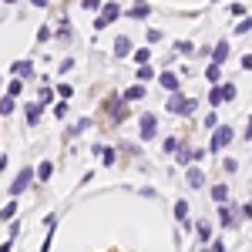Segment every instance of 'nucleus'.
<instances>
[{"label": "nucleus", "instance_id": "f257e3e1", "mask_svg": "<svg viewBox=\"0 0 252 252\" xmlns=\"http://www.w3.org/2000/svg\"><path fill=\"white\" fill-rule=\"evenodd\" d=\"M232 138H235V128H232V125H219V128L212 131L209 152H212V155H222V152H225V148L232 145Z\"/></svg>", "mask_w": 252, "mask_h": 252}, {"label": "nucleus", "instance_id": "f03ea898", "mask_svg": "<svg viewBox=\"0 0 252 252\" xmlns=\"http://www.w3.org/2000/svg\"><path fill=\"white\" fill-rule=\"evenodd\" d=\"M104 111H108V118H111V125H121L125 118H131V115H128V104H125V97H121V94H108V97H104Z\"/></svg>", "mask_w": 252, "mask_h": 252}, {"label": "nucleus", "instance_id": "7ed1b4c3", "mask_svg": "<svg viewBox=\"0 0 252 252\" xmlns=\"http://www.w3.org/2000/svg\"><path fill=\"white\" fill-rule=\"evenodd\" d=\"M118 17H121V7H118V3H101V14L94 17V34L104 31V27H111Z\"/></svg>", "mask_w": 252, "mask_h": 252}, {"label": "nucleus", "instance_id": "20e7f679", "mask_svg": "<svg viewBox=\"0 0 252 252\" xmlns=\"http://www.w3.org/2000/svg\"><path fill=\"white\" fill-rule=\"evenodd\" d=\"M239 222H242V209L222 202V205H219V225H222V229H235Z\"/></svg>", "mask_w": 252, "mask_h": 252}, {"label": "nucleus", "instance_id": "39448f33", "mask_svg": "<svg viewBox=\"0 0 252 252\" xmlns=\"http://www.w3.org/2000/svg\"><path fill=\"white\" fill-rule=\"evenodd\" d=\"M31 185H34V168H20V172H17V178L10 182V189H7V192H10L14 198H17V195H24L27 189H31Z\"/></svg>", "mask_w": 252, "mask_h": 252}, {"label": "nucleus", "instance_id": "423d86ee", "mask_svg": "<svg viewBox=\"0 0 252 252\" xmlns=\"http://www.w3.org/2000/svg\"><path fill=\"white\" fill-rule=\"evenodd\" d=\"M10 74H14L17 81H24V84H27V81H34L37 67H34V61H31V58H24V61H14V64H10Z\"/></svg>", "mask_w": 252, "mask_h": 252}, {"label": "nucleus", "instance_id": "0eeeda50", "mask_svg": "<svg viewBox=\"0 0 252 252\" xmlns=\"http://www.w3.org/2000/svg\"><path fill=\"white\" fill-rule=\"evenodd\" d=\"M138 135H141V141H152V138L158 135V118L152 115V111L138 118Z\"/></svg>", "mask_w": 252, "mask_h": 252}, {"label": "nucleus", "instance_id": "6e6552de", "mask_svg": "<svg viewBox=\"0 0 252 252\" xmlns=\"http://www.w3.org/2000/svg\"><path fill=\"white\" fill-rule=\"evenodd\" d=\"M91 155L101 158V165H104V168H111V165L118 161V152L111 148V145H91Z\"/></svg>", "mask_w": 252, "mask_h": 252}, {"label": "nucleus", "instance_id": "1a4fd4ad", "mask_svg": "<svg viewBox=\"0 0 252 252\" xmlns=\"http://www.w3.org/2000/svg\"><path fill=\"white\" fill-rule=\"evenodd\" d=\"M40 118H44V108H40L37 101H31V104L24 108V121H27V128H37Z\"/></svg>", "mask_w": 252, "mask_h": 252}, {"label": "nucleus", "instance_id": "9d476101", "mask_svg": "<svg viewBox=\"0 0 252 252\" xmlns=\"http://www.w3.org/2000/svg\"><path fill=\"white\" fill-rule=\"evenodd\" d=\"M185 182H189V189H205V172L198 165H189L185 168Z\"/></svg>", "mask_w": 252, "mask_h": 252}, {"label": "nucleus", "instance_id": "9b49d317", "mask_svg": "<svg viewBox=\"0 0 252 252\" xmlns=\"http://www.w3.org/2000/svg\"><path fill=\"white\" fill-rule=\"evenodd\" d=\"M91 121H94V118H78V121H74V125H67V128H64V138H67V141H71V138L84 135V131H88V128H91Z\"/></svg>", "mask_w": 252, "mask_h": 252}, {"label": "nucleus", "instance_id": "f8f14e48", "mask_svg": "<svg viewBox=\"0 0 252 252\" xmlns=\"http://www.w3.org/2000/svg\"><path fill=\"white\" fill-rule=\"evenodd\" d=\"M125 14H128L131 20H148V17H152V3H145V0H135V3H131V10H125Z\"/></svg>", "mask_w": 252, "mask_h": 252}, {"label": "nucleus", "instance_id": "ddd939ff", "mask_svg": "<svg viewBox=\"0 0 252 252\" xmlns=\"http://www.w3.org/2000/svg\"><path fill=\"white\" fill-rule=\"evenodd\" d=\"M148 94V84H131V88H128V91H121V97H125V104H135V101H141V97Z\"/></svg>", "mask_w": 252, "mask_h": 252}, {"label": "nucleus", "instance_id": "4468645a", "mask_svg": "<svg viewBox=\"0 0 252 252\" xmlns=\"http://www.w3.org/2000/svg\"><path fill=\"white\" fill-rule=\"evenodd\" d=\"M175 161H178L182 168H189V165H192V145H189V141H178V152H175Z\"/></svg>", "mask_w": 252, "mask_h": 252}, {"label": "nucleus", "instance_id": "2eb2a0df", "mask_svg": "<svg viewBox=\"0 0 252 252\" xmlns=\"http://www.w3.org/2000/svg\"><path fill=\"white\" fill-rule=\"evenodd\" d=\"M225 61H229V40H219V44L212 47V64H219V67H222Z\"/></svg>", "mask_w": 252, "mask_h": 252}, {"label": "nucleus", "instance_id": "dca6fc26", "mask_svg": "<svg viewBox=\"0 0 252 252\" xmlns=\"http://www.w3.org/2000/svg\"><path fill=\"white\" fill-rule=\"evenodd\" d=\"M195 235H198V242H202V249H205V246L212 242V225H209L205 219H202V222H195Z\"/></svg>", "mask_w": 252, "mask_h": 252}, {"label": "nucleus", "instance_id": "f3484780", "mask_svg": "<svg viewBox=\"0 0 252 252\" xmlns=\"http://www.w3.org/2000/svg\"><path fill=\"white\" fill-rule=\"evenodd\" d=\"M158 84H161L165 91H178V74H175V71H161V74H158Z\"/></svg>", "mask_w": 252, "mask_h": 252}, {"label": "nucleus", "instance_id": "a211bd4d", "mask_svg": "<svg viewBox=\"0 0 252 252\" xmlns=\"http://www.w3.org/2000/svg\"><path fill=\"white\" fill-rule=\"evenodd\" d=\"M131 54V37H115V58H128Z\"/></svg>", "mask_w": 252, "mask_h": 252}, {"label": "nucleus", "instance_id": "6ab92c4d", "mask_svg": "<svg viewBox=\"0 0 252 252\" xmlns=\"http://www.w3.org/2000/svg\"><path fill=\"white\" fill-rule=\"evenodd\" d=\"M34 178H37V182H51V178H54V165H51V161H40L37 168H34Z\"/></svg>", "mask_w": 252, "mask_h": 252}, {"label": "nucleus", "instance_id": "aec40b11", "mask_svg": "<svg viewBox=\"0 0 252 252\" xmlns=\"http://www.w3.org/2000/svg\"><path fill=\"white\" fill-rule=\"evenodd\" d=\"M24 94V81H10V84H7V88H3V97H10V101H17V97Z\"/></svg>", "mask_w": 252, "mask_h": 252}, {"label": "nucleus", "instance_id": "412c9836", "mask_svg": "<svg viewBox=\"0 0 252 252\" xmlns=\"http://www.w3.org/2000/svg\"><path fill=\"white\" fill-rule=\"evenodd\" d=\"M138 84H148V81H155V67L152 64H138Z\"/></svg>", "mask_w": 252, "mask_h": 252}, {"label": "nucleus", "instance_id": "4be33fe9", "mask_svg": "<svg viewBox=\"0 0 252 252\" xmlns=\"http://www.w3.org/2000/svg\"><path fill=\"white\" fill-rule=\"evenodd\" d=\"M219 94H222V104H225V101H235L239 88H235L232 81H225V84H219Z\"/></svg>", "mask_w": 252, "mask_h": 252}, {"label": "nucleus", "instance_id": "5701e85b", "mask_svg": "<svg viewBox=\"0 0 252 252\" xmlns=\"http://www.w3.org/2000/svg\"><path fill=\"white\" fill-rule=\"evenodd\" d=\"M37 104H40V108H51V104H54V91H51L47 84H40V91H37Z\"/></svg>", "mask_w": 252, "mask_h": 252}, {"label": "nucleus", "instance_id": "b1692460", "mask_svg": "<svg viewBox=\"0 0 252 252\" xmlns=\"http://www.w3.org/2000/svg\"><path fill=\"white\" fill-rule=\"evenodd\" d=\"M195 111H198V101H195V97H185L182 108H178V118H192Z\"/></svg>", "mask_w": 252, "mask_h": 252}, {"label": "nucleus", "instance_id": "393cba45", "mask_svg": "<svg viewBox=\"0 0 252 252\" xmlns=\"http://www.w3.org/2000/svg\"><path fill=\"white\" fill-rule=\"evenodd\" d=\"M182 101H185V94H182V91H172V94H168V101H165V108H168L172 115H178V108H182Z\"/></svg>", "mask_w": 252, "mask_h": 252}, {"label": "nucleus", "instance_id": "a878e982", "mask_svg": "<svg viewBox=\"0 0 252 252\" xmlns=\"http://www.w3.org/2000/svg\"><path fill=\"white\" fill-rule=\"evenodd\" d=\"M209 195L222 205V202H229V185H222V182H219V185H212V192H209Z\"/></svg>", "mask_w": 252, "mask_h": 252}, {"label": "nucleus", "instance_id": "bb28decb", "mask_svg": "<svg viewBox=\"0 0 252 252\" xmlns=\"http://www.w3.org/2000/svg\"><path fill=\"white\" fill-rule=\"evenodd\" d=\"M205 81H209V84H222V67H219V64H209V67H205Z\"/></svg>", "mask_w": 252, "mask_h": 252}, {"label": "nucleus", "instance_id": "cd10ccee", "mask_svg": "<svg viewBox=\"0 0 252 252\" xmlns=\"http://www.w3.org/2000/svg\"><path fill=\"white\" fill-rule=\"evenodd\" d=\"M14 215H17V198H10V202L0 209V219H3V222H14Z\"/></svg>", "mask_w": 252, "mask_h": 252}, {"label": "nucleus", "instance_id": "c85d7f7f", "mask_svg": "<svg viewBox=\"0 0 252 252\" xmlns=\"http://www.w3.org/2000/svg\"><path fill=\"white\" fill-rule=\"evenodd\" d=\"M54 40H58V44H71V40H74V27H58Z\"/></svg>", "mask_w": 252, "mask_h": 252}, {"label": "nucleus", "instance_id": "c756f323", "mask_svg": "<svg viewBox=\"0 0 252 252\" xmlns=\"http://www.w3.org/2000/svg\"><path fill=\"white\" fill-rule=\"evenodd\" d=\"M161 152H165V155H175V152H178V138L168 135L165 141H161Z\"/></svg>", "mask_w": 252, "mask_h": 252}, {"label": "nucleus", "instance_id": "7c9ffc66", "mask_svg": "<svg viewBox=\"0 0 252 252\" xmlns=\"http://www.w3.org/2000/svg\"><path fill=\"white\" fill-rule=\"evenodd\" d=\"M47 40H54V31H51L47 24H40V31H37V44H40V47H44Z\"/></svg>", "mask_w": 252, "mask_h": 252}, {"label": "nucleus", "instance_id": "2f4dec72", "mask_svg": "<svg viewBox=\"0 0 252 252\" xmlns=\"http://www.w3.org/2000/svg\"><path fill=\"white\" fill-rule=\"evenodd\" d=\"M161 37H165V34H161L158 27H148V34H145V40H148V47H155V44H161Z\"/></svg>", "mask_w": 252, "mask_h": 252}, {"label": "nucleus", "instance_id": "473e14b6", "mask_svg": "<svg viewBox=\"0 0 252 252\" xmlns=\"http://www.w3.org/2000/svg\"><path fill=\"white\" fill-rule=\"evenodd\" d=\"M54 94H61V101H71V97H74V88H71V84H58Z\"/></svg>", "mask_w": 252, "mask_h": 252}, {"label": "nucleus", "instance_id": "72a5a7b5", "mask_svg": "<svg viewBox=\"0 0 252 252\" xmlns=\"http://www.w3.org/2000/svg\"><path fill=\"white\" fill-rule=\"evenodd\" d=\"M202 125H205V131H215V128H219V115H215V111H209V115L202 118Z\"/></svg>", "mask_w": 252, "mask_h": 252}, {"label": "nucleus", "instance_id": "f704fd0d", "mask_svg": "<svg viewBox=\"0 0 252 252\" xmlns=\"http://www.w3.org/2000/svg\"><path fill=\"white\" fill-rule=\"evenodd\" d=\"M249 31H252V17H242L239 24H235V34H239V37H242V34H249Z\"/></svg>", "mask_w": 252, "mask_h": 252}, {"label": "nucleus", "instance_id": "c9c22d12", "mask_svg": "<svg viewBox=\"0 0 252 252\" xmlns=\"http://www.w3.org/2000/svg\"><path fill=\"white\" fill-rule=\"evenodd\" d=\"M192 40H175V54H192Z\"/></svg>", "mask_w": 252, "mask_h": 252}, {"label": "nucleus", "instance_id": "e433bc0d", "mask_svg": "<svg viewBox=\"0 0 252 252\" xmlns=\"http://www.w3.org/2000/svg\"><path fill=\"white\" fill-rule=\"evenodd\" d=\"M229 14H232V17H246V14H249V10H246V3H229Z\"/></svg>", "mask_w": 252, "mask_h": 252}, {"label": "nucleus", "instance_id": "4c0bfd02", "mask_svg": "<svg viewBox=\"0 0 252 252\" xmlns=\"http://www.w3.org/2000/svg\"><path fill=\"white\" fill-rule=\"evenodd\" d=\"M131 58H135L138 64H148V58H152V51H148V47H141V51H131Z\"/></svg>", "mask_w": 252, "mask_h": 252}, {"label": "nucleus", "instance_id": "58836bf2", "mask_svg": "<svg viewBox=\"0 0 252 252\" xmlns=\"http://www.w3.org/2000/svg\"><path fill=\"white\" fill-rule=\"evenodd\" d=\"M0 115H3V118L14 115V101H10V97H0Z\"/></svg>", "mask_w": 252, "mask_h": 252}, {"label": "nucleus", "instance_id": "ea45409f", "mask_svg": "<svg viewBox=\"0 0 252 252\" xmlns=\"http://www.w3.org/2000/svg\"><path fill=\"white\" fill-rule=\"evenodd\" d=\"M209 104H212V108H219V104H222V94H219V84H212V91H209Z\"/></svg>", "mask_w": 252, "mask_h": 252}, {"label": "nucleus", "instance_id": "a19ab883", "mask_svg": "<svg viewBox=\"0 0 252 252\" xmlns=\"http://www.w3.org/2000/svg\"><path fill=\"white\" fill-rule=\"evenodd\" d=\"M71 67H74V58H64V61L58 64V74H67Z\"/></svg>", "mask_w": 252, "mask_h": 252}, {"label": "nucleus", "instance_id": "79ce46f5", "mask_svg": "<svg viewBox=\"0 0 252 252\" xmlns=\"http://www.w3.org/2000/svg\"><path fill=\"white\" fill-rule=\"evenodd\" d=\"M54 118H67V101H58L54 104Z\"/></svg>", "mask_w": 252, "mask_h": 252}, {"label": "nucleus", "instance_id": "37998d69", "mask_svg": "<svg viewBox=\"0 0 252 252\" xmlns=\"http://www.w3.org/2000/svg\"><path fill=\"white\" fill-rule=\"evenodd\" d=\"M121 152H125V155H141V148H138V145H128V141H125V145H121Z\"/></svg>", "mask_w": 252, "mask_h": 252}, {"label": "nucleus", "instance_id": "c03bdc74", "mask_svg": "<svg viewBox=\"0 0 252 252\" xmlns=\"http://www.w3.org/2000/svg\"><path fill=\"white\" fill-rule=\"evenodd\" d=\"M222 168L232 175V172H239V161H235V158H225V161H222Z\"/></svg>", "mask_w": 252, "mask_h": 252}, {"label": "nucleus", "instance_id": "a18cd8bd", "mask_svg": "<svg viewBox=\"0 0 252 252\" xmlns=\"http://www.w3.org/2000/svg\"><path fill=\"white\" fill-rule=\"evenodd\" d=\"M209 252H225V242H222V239H212V242H209Z\"/></svg>", "mask_w": 252, "mask_h": 252}, {"label": "nucleus", "instance_id": "49530a36", "mask_svg": "<svg viewBox=\"0 0 252 252\" xmlns=\"http://www.w3.org/2000/svg\"><path fill=\"white\" fill-rule=\"evenodd\" d=\"M17 235H20V225H17V222H10V232H7V239H14V242H17Z\"/></svg>", "mask_w": 252, "mask_h": 252}, {"label": "nucleus", "instance_id": "de8ad7c7", "mask_svg": "<svg viewBox=\"0 0 252 252\" xmlns=\"http://www.w3.org/2000/svg\"><path fill=\"white\" fill-rule=\"evenodd\" d=\"M84 10H101V0H84Z\"/></svg>", "mask_w": 252, "mask_h": 252}, {"label": "nucleus", "instance_id": "09e8293b", "mask_svg": "<svg viewBox=\"0 0 252 252\" xmlns=\"http://www.w3.org/2000/svg\"><path fill=\"white\" fill-rule=\"evenodd\" d=\"M205 158V148H192V161H202Z\"/></svg>", "mask_w": 252, "mask_h": 252}, {"label": "nucleus", "instance_id": "8fccbe9b", "mask_svg": "<svg viewBox=\"0 0 252 252\" xmlns=\"http://www.w3.org/2000/svg\"><path fill=\"white\" fill-rule=\"evenodd\" d=\"M242 71H252V54H246V58H242Z\"/></svg>", "mask_w": 252, "mask_h": 252}, {"label": "nucleus", "instance_id": "3c124183", "mask_svg": "<svg viewBox=\"0 0 252 252\" xmlns=\"http://www.w3.org/2000/svg\"><path fill=\"white\" fill-rule=\"evenodd\" d=\"M242 138H246V141H252V118H249V125H246V131H242Z\"/></svg>", "mask_w": 252, "mask_h": 252}, {"label": "nucleus", "instance_id": "603ef678", "mask_svg": "<svg viewBox=\"0 0 252 252\" xmlns=\"http://www.w3.org/2000/svg\"><path fill=\"white\" fill-rule=\"evenodd\" d=\"M10 249H14V239H7V242L0 246V252H10Z\"/></svg>", "mask_w": 252, "mask_h": 252}, {"label": "nucleus", "instance_id": "864d4df0", "mask_svg": "<svg viewBox=\"0 0 252 252\" xmlns=\"http://www.w3.org/2000/svg\"><path fill=\"white\" fill-rule=\"evenodd\" d=\"M31 3H34L37 10H44V7H47V0H31Z\"/></svg>", "mask_w": 252, "mask_h": 252}, {"label": "nucleus", "instance_id": "5fc2aeb1", "mask_svg": "<svg viewBox=\"0 0 252 252\" xmlns=\"http://www.w3.org/2000/svg\"><path fill=\"white\" fill-rule=\"evenodd\" d=\"M3 168H7V155H0V172H3Z\"/></svg>", "mask_w": 252, "mask_h": 252}, {"label": "nucleus", "instance_id": "6e6d98bb", "mask_svg": "<svg viewBox=\"0 0 252 252\" xmlns=\"http://www.w3.org/2000/svg\"><path fill=\"white\" fill-rule=\"evenodd\" d=\"M3 3H20V0H3Z\"/></svg>", "mask_w": 252, "mask_h": 252}, {"label": "nucleus", "instance_id": "4d7b16f0", "mask_svg": "<svg viewBox=\"0 0 252 252\" xmlns=\"http://www.w3.org/2000/svg\"><path fill=\"white\" fill-rule=\"evenodd\" d=\"M215 3H222V0H215Z\"/></svg>", "mask_w": 252, "mask_h": 252}, {"label": "nucleus", "instance_id": "13d9d810", "mask_svg": "<svg viewBox=\"0 0 252 252\" xmlns=\"http://www.w3.org/2000/svg\"><path fill=\"white\" fill-rule=\"evenodd\" d=\"M0 84H3V78H0Z\"/></svg>", "mask_w": 252, "mask_h": 252}]
</instances>
